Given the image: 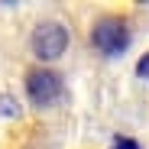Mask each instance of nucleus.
<instances>
[{
	"label": "nucleus",
	"mask_w": 149,
	"mask_h": 149,
	"mask_svg": "<svg viewBox=\"0 0 149 149\" xmlns=\"http://www.w3.org/2000/svg\"><path fill=\"white\" fill-rule=\"evenodd\" d=\"M113 149H139V143H136V139H127V136H120V139L113 143Z\"/></svg>",
	"instance_id": "obj_4"
},
{
	"label": "nucleus",
	"mask_w": 149,
	"mask_h": 149,
	"mask_svg": "<svg viewBox=\"0 0 149 149\" xmlns=\"http://www.w3.org/2000/svg\"><path fill=\"white\" fill-rule=\"evenodd\" d=\"M65 94V84H62V74L52 71V68H33L26 74V97L36 104V107H55Z\"/></svg>",
	"instance_id": "obj_2"
},
{
	"label": "nucleus",
	"mask_w": 149,
	"mask_h": 149,
	"mask_svg": "<svg viewBox=\"0 0 149 149\" xmlns=\"http://www.w3.org/2000/svg\"><path fill=\"white\" fill-rule=\"evenodd\" d=\"M136 71L143 74V78H146V81H149V52H146V55L139 58V65H136Z\"/></svg>",
	"instance_id": "obj_5"
},
{
	"label": "nucleus",
	"mask_w": 149,
	"mask_h": 149,
	"mask_svg": "<svg viewBox=\"0 0 149 149\" xmlns=\"http://www.w3.org/2000/svg\"><path fill=\"white\" fill-rule=\"evenodd\" d=\"M91 45H94L101 55H107V58L123 55V52L130 49V29H127V23L117 19V16L97 19L94 29H91Z\"/></svg>",
	"instance_id": "obj_1"
},
{
	"label": "nucleus",
	"mask_w": 149,
	"mask_h": 149,
	"mask_svg": "<svg viewBox=\"0 0 149 149\" xmlns=\"http://www.w3.org/2000/svg\"><path fill=\"white\" fill-rule=\"evenodd\" d=\"M29 49H33L36 58H42V62H55L65 49H68V29L62 26V23H55V19H45V23H39V26L33 29Z\"/></svg>",
	"instance_id": "obj_3"
}]
</instances>
